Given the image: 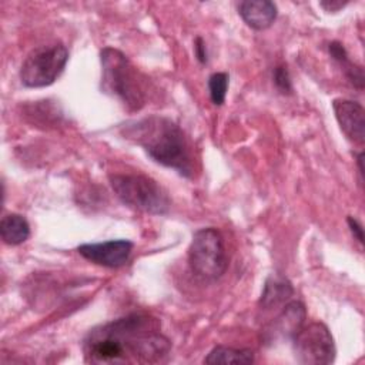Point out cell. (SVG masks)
<instances>
[{"label":"cell","instance_id":"1","mask_svg":"<svg viewBox=\"0 0 365 365\" xmlns=\"http://www.w3.org/2000/svg\"><path fill=\"white\" fill-rule=\"evenodd\" d=\"M170 341L160 332L155 318L131 314L88 332L83 351L91 364H153L170 352Z\"/></svg>","mask_w":365,"mask_h":365},{"label":"cell","instance_id":"2","mask_svg":"<svg viewBox=\"0 0 365 365\" xmlns=\"http://www.w3.org/2000/svg\"><path fill=\"white\" fill-rule=\"evenodd\" d=\"M124 135L143 147V150L158 164L174 168L181 175L192 173L191 155L182 130L170 118L148 115L127 123Z\"/></svg>","mask_w":365,"mask_h":365},{"label":"cell","instance_id":"3","mask_svg":"<svg viewBox=\"0 0 365 365\" xmlns=\"http://www.w3.org/2000/svg\"><path fill=\"white\" fill-rule=\"evenodd\" d=\"M100 61L101 88L120 98L130 110H140L145 104L143 78L127 56L114 47H104L100 51Z\"/></svg>","mask_w":365,"mask_h":365},{"label":"cell","instance_id":"4","mask_svg":"<svg viewBox=\"0 0 365 365\" xmlns=\"http://www.w3.org/2000/svg\"><path fill=\"white\" fill-rule=\"evenodd\" d=\"M110 184L118 200L127 207L153 215L167 214L170 198L158 182L141 174H114Z\"/></svg>","mask_w":365,"mask_h":365},{"label":"cell","instance_id":"5","mask_svg":"<svg viewBox=\"0 0 365 365\" xmlns=\"http://www.w3.org/2000/svg\"><path fill=\"white\" fill-rule=\"evenodd\" d=\"M191 271L202 279L215 281L228 267L225 247L218 230L208 227L194 232L188 248Z\"/></svg>","mask_w":365,"mask_h":365},{"label":"cell","instance_id":"6","mask_svg":"<svg viewBox=\"0 0 365 365\" xmlns=\"http://www.w3.org/2000/svg\"><path fill=\"white\" fill-rule=\"evenodd\" d=\"M67 60L68 51L61 43L36 47L20 67V80L26 87H47L63 73Z\"/></svg>","mask_w":365,"mask_h":365},{"label":"cell","instance_id":"7","mask_svg":"<svg viewBox=\"0 0 365 365\" xmlns=\"http://www.w3.org/2000/svg\"><path fill=\"white\" fill-rule=\"evenodd\" d=\"M295 359L304 365H327L335 359L334 338L321 322L302 325L292 338Z\"/></svg>","mask_w":365,"mask_h":365},{"label":"cell","instance_id":"8","mask_svg":"<svg viewBox=\"0 0 365 365\" xmlns=\"http://www.w3.org/2000/svg\"><path fill=\"white\" fill-rule=\"evenodd\" d=\"M133 247L134 244L128 240H108L104 242L81 244L77 251L83 258L93 264L107 268H118L128 261Z\"/></svg>","mask_w":365,"mask_h":365},{"label":"cell","instance_id":"9","mask_svg":"<svg viewBox=\"0 0 365 365\" xmlns=\"http://www.w3.org/2000/svg\"><path fill=\"white\" fill-rule=\"evenodd\" d=\"M307 318V309L302 302L291 301L285 304L282 311L272 318L271 322L262 329L261 339L264 344H274L281 339L294 338V335L301 329Z\"/></svg>","mask_w":365,"mask_h":365},{"label":"cell","instance_id":"10","mask_svg":"<svg viewBox=\"0 0 365 365\" xmlns=\"http://www.w3.org/2000/svg\"><path fill=\"white\" fill-rule=\"evenodd\" d=\"M336 121L344 134L354 143L362 144L365 140V111L364 107L352 100L336 98L332 101Z\"/></svg>","mask_w":365,"mask_h":365},{"label":"cell","instance_id":"11","mask_svg":"<svg viewBox=\"0 0 365 365\" xmlns=\"http://www.w3.org/2000/svg\"><path fill=\"white\" fill-rule=\"evenodd\" d=\"M238 13L242 20L255 30L268 29L277 19V6L268 0L241 1Z\"/></svg>","mask_w":365,"mask_h":365},{"label":"cell","instance_id":"12","mask_svg":"<svg viewBox=\"0 0 365 365\" xmlns=\"http://www.w3.org/2000/svg\"><path fill=\"white\" fill-rule=\"evenodd\" d=\"M292 294H294V288L291 282L279 274H272L265 281L264 291L259 298V307L262 309L277 308L285 304L292 297Z\"/></svg>","mask_w":365,"mask_h":365},{"label":"cell","instance_id":"13","mask_svg":"<svg viewBox=\"0 0 365 365\" xmlns=\"http://www.w3.org/2000/svg\"><path fill=\"white\" fill-rule=\"evenodd\" d=\"M0 235L7 245H20L30 235V225L20 214H6L0 221Z\"/></svg>","mask_w":365,"mask_h":365},{"label":"cell","instance_id":"14","mask_svg":"<svg viewBox=\"0 0 365 365\" xmlns=\"http://www.w3.org/2000/svg\"><path fill=\"white\" fill-rule=\"evenodd\" d=\"M254 354L250 349H235L231 346L218 345L205 356L204 364L218 365V364H252Z\"/></svg>","mask_w":365,"mask_h":365},{"label":"cell","instance_id":"15","mask_svg":"<svg viewBox=\"0 0 365 365\" xmlns=\"http://www.w3.org/2000/svg\"><path fill=\"white\" fill-rule=\"evenodd\" d=\"M228 74L227 73H214L208 78V90H210V97L211 101L215 106H221L225 101L227 96V88H228Z\"/></svg>","mask_w":365,"mask_h":365},{"label":"cell","instance_id":"16","mask_svg":"<svg viewBox=\"0 0 365 365\" xmlns=\"http://www.w3.org/2000/svg\"><path fill=\"white\" fill-rule=\"evenodd\" d=\"M274 84L282 94H291L292 93V83L288 73V68L285 66H278L274 70Z\"/></svg>","mask_w":365,"mask_h":365},{"label":"cell","instance_id":"17","mask_svg":"<svg viewBox=\"0 0 365 365\" xmlns=\"http://www.w3.org/2000/svg\"><path fill=\"white\" fill-rule=\"evenodd\" d=\"M328 50H329V54L334 57V60H336L338 63H341V61H344V60L348 58V53H346L345 47H344L339 41H332V43H329Z\"/></svg>","mask_w":365,"mask_h":365},{"label":"cell","instance_id":"18","mask_svg":"<svg viewBox=\"0 0 365 365\" xmlns=\"http://www.w3.org/2000/svg\"><path fill=\"white\" fill-rule=\"evenodd\" d=\"M346 222H348V227H349V230H351L354 238H355L359 244H364V228H362L361 222H359L356 218L351 217V215L346 218Z\"/></svg>","mask_w":365,"mask_h":365},{"label":"cell","instance_id":"19","mask_svg":"<svg viewBox=\"0 0 365 365\" xmlns=\"http://www.w3.org/2000/svg\"><path fill=\"white\" fill-rule=\"evenodd\" d=\"M194 50H195V56L198 58V61L201 64H205L207 60H208V56H207V47H205V43L201 37H197L195 41H194Z\"/></svg>","mask_w":365,"mask_h":365},{"label":"cell","instance_id":"20","mask_svg":"<svg viewBox=\"0 0 365 365\" xmlns=\"http://www.w3.org/2000/svg\"><path fill=\"white\" fill-rule=\"evenodd\" d=\"M346 3L342 1H336V0H331V1H321V6L328 10V11H336L339 9H342Z\"/></svg>","mask_w":365,"mask_h":365}]
</instances>
